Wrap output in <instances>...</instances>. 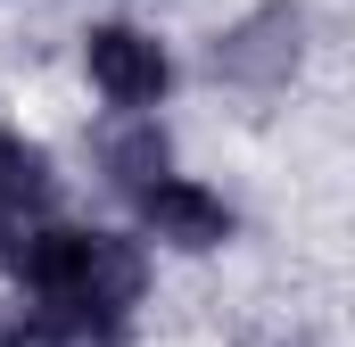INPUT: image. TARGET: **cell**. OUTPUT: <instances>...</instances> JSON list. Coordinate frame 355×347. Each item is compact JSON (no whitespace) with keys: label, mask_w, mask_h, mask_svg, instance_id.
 I'll return each mask as SVG.
<instances>
[{"label":"cell","mask_w":355,"mask_h":347,"mask_svg":"<svg viewBox=\"0 0 355 347\" xmlns=\"http://www.w3.org/2000/svg\"><path fill=\"white\" fill-rule=\"evenodd\" d=\"M91 166H99V182L116 190V198H149L166 174H174V133L157 124V116H107L99 133H91Z\"/></svg>","instance_id":"obj_4"},{"label":"cell","mask_w":355,"mask_h":347,"mask_svg":"<svg viewBox=\"0 0 355 347\" xmlns=\"http://www.w3.org/2000/svg\"><path fill=\"white\" fill-rule=\"evenodd\" d=\"M132 215H141V240L182 248V257H207V248H223V240L240 232L232 198H223V190H207L198 174H166V182H157Z\"/></svg>","instance_id":"obj_3"},{"label":"cell","mask_w":355,"mask_h":347,"mask_svg":"<svg viewBox=\"0 0 355 347\" xmlns=\"http://www.w3.org/2000/svg\"><path fill=\"white\" fill-rule=\"evenodd\" d=\"M58 215V166L42 141H25L17 124H0V232L50 223Z\"/></svg>","instance_id":"obj_5"},{"label":"cell","mask_w":355,"mask_h":347,"mask_svg":"<svg viewBox=\"0 0 355 347\" xmlns=\"http://www.w3.org/2000/svg\"><path fill=\"white\" fill-rule=\"evenodd\" d=\"M306 58V8L297 0H257L248 17H232L215 42H207V75L232 91H281Z\"/></svg>","instance_id":"obj_1"},{"label":"cell","mask_w":355,"mask_h":347,"mask_svg":"<svg viewBox=\"0 0 355 347\" xmlns=\"http://www.w3.org/2000/svg\"><path fill=\"white\" fill-rule=\"evenodd\" d=\"M83 75L107 99V116H157V99L174 91V50L132 17H107L83 33Z\"/></svg>","instance_id":"obj_2"},{"label":"cell","mask_w":355,"mask_h":347,"mask_svg":"<svg viewBox=\"0 0 355 347\" xmlns=\"http://www.w3.org/2000/svg\"><path fill=\"white\" fill-rule=\"evenodd\" d=\"M240 347H306V331H289V323H272V331H248Z\"/></svg>","instance_id":"obj_6"}]
</instances>
